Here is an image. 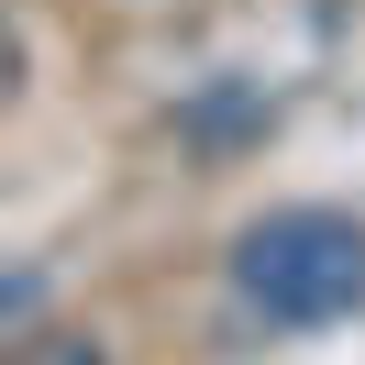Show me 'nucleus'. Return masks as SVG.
<instances>
[{"mask_svg":"<svg viewBox=\"0 0 365 365\" xmlns=\"http://www.w3.org/2000/svg\"><path fill=\"white\" fill-rule=\"evenodd\" d=\"M0 365H100L89 332H23V343H0Z\"/></svg>","mask_w":365,"mask_h":365,"instance_id":"obj_2","label":"nucleus"},{"mask_svg":"<svg viewBox=\"0 0 365 365\" xmlns=\"http://www.w3.org/2000/svg\"><path fill=\"white\" fill-rule=\"evenodd\" d=\"M34 299H45V288H34V277H0V321H23Z\"/></svg>","mask_w":365,"mask_h":365,"instance_id":"obj_3","label":"nucleus"},{"mask_svg":"<svg viewBox=\"0 0 365 365\" xmlns=\"http://www.w3.org/2000/svg\"><path fill=\"white\" fill-rule=\"evenodd\" d=\"M232 299L277 332H321L365 299V222L354 210H266L232 244Z\"/></svg>","mask_w":365,"mask_h":365,"instance_id":"obj_1","label":"nucleus"}]
</instances>
